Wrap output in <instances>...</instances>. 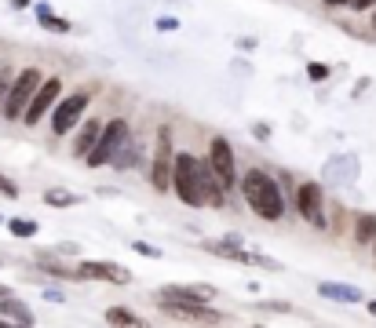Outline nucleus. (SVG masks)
Segmentation results:
<instances>
[{
  "label": "nucleus",
  "instance_id": "obj_1",
  "mask_svg": "<svg viewBox=\"0 0 376 328\" xmlns=\"http://www.w3.org/2000/svg\"><path fill=\"white\" fill-rule=\"evenodd\" d=\"M241 193H245L248 208H253L260 219L278 222L281 215H285V193H281V186L263 168H248L241 175Z\"/></svg>",
  "mask_w": 376,
  "mask_h": 328
},
{
  "label": "nucleus",
  "instance_id": "obj_2",
  "mask_svg": "<svg viewBox=\"0 0 376 328\" xmlns=\"http://www.w3.org/2000/svg\"><path fill=\"white\" fill-rule=\"evenodd\" d=\"M172 193L179 197L183 205L205 208L208 205V197H205V160H198L194 153L179 150L176 164H172Z\"/></svg>",
  "mask_w": 376,
  "mask_h": 328
},
{
  "label": "nucleus",
  "instance_id": "obj_3",
  "mask_svg": "<svg viewBox=\"0 0 376 328\" xmlns=\"http://www.w3.org/2000/svg\"><path fill=\"white\" fill-rule=\"evenodd\" d=\"M172 164H176L172 128H158V143H153V157H150V186L158 193L172 190Z\"/></svg>",
  "mask_w": 376,
  "mask_h": 328
},
{
  "label": "nucleus",
  "instance_id": "obj_4",
  "mask_svg": "<svg viewBox=\"0 0 376 328\" xmlns=\"http://www.w3.org/2000/svg\"><path fill=\"white\" fill-rule=\"evenodd\" d=\"M41 84H44V77H41L37 66H29V70H19V77L11 81L8 98H4V117H8V121H22V113H26V106H29V98L37 95Z\"/></svg>",
  "mask_w": 376,
  "mask_h": 328
},
{
  "label": "nucleus",
  "instance_id": "obj_5",
  "mask_svg": "<svg viewBox=\"0 0 376 328\" xmlns=\"http://www.w3.org/2000/svg\"><path fill=\"white\" fill-rule=\"evenodd\" d=\"M128 143V124H124L121 117L117 121H110V124H103V131H99V143L91 146V153H88V168H103V164H113V157H117V150Z\"/></svg>",
  "mask_w": 376,
  "mask_h": 328
},
{
  "label": "nucleus",
  "instance_id": "obj_6",
  "mask_svg": "<svg viewBox=\"0 0 376 328\" xmlns=\"http://www.w3.org/2000/svg\"><path fill=\"white\" fill-rule=\"evenodd\" d=\"M161 314L179 317V321H223L215 310H208L205 299H194V295H179V292H161Z\"/></svg>",
  "mask_w": 376,
  "mask_h": 328
},
{
  "label": "nucleus",
  "instance_id": "obj_7",
  "mask_svg": "<svg viewBox=\"0 0 376 328\" xmlns=\"http://www.w3.org/2000/svg\"><path fill=\"white\" fill-rule=\"evenodd\" d=\"M84 106H88V91H73L70 98L51 106V131L55 135H66V131L77 128V121L84 117Z\"/></svg>",
  "mask_w": 376,
  "mask_h": 328
},
{
  "label": "nucleus",
  "instance_id": "obj_8",
  "mask_svg": "<svg viewBox=\"0 0 376 328\" xmlns=\"http://www.w3.org/2000/svg\"><path fill=\"white\" fill-rule=\"evenodd\" d=\"M208 164H212V172L219 175V183L227 186V193L238 186V164H234V150L223 135H215L208 143Z\"/></svg>",
  "mask_w": 376,
  "mask_h": 328
},
{
  "label": "nucleus",
  "instance_id": "obj_9",
  "mask_svg": "<svg viewBox=\"0 0 376 328\" xmlns=\"http://www.w3.org/2000/svg\"><path fill=\"white\" fill-rule=\"evenodd\" d=\"M296 212H300L310 226L325 230V193H322L318 183H303V186L296 190Z\"/></svg>",
  "mask_w": 376,
  "mask_h": 328
},
{
  "label": "nucleus",
  "instance_id": "obj_10",
  "mask_svg": "<svg viewBox=\"0 0 376 328\" xmlns=\"http://www.w3.org/2000/svg\"><path fill=\"white\" fill-rule=\"evenodd\" d=\"M77 281H110V285H128L132 270L121 267V262H103V259H91L77 267Z\"/></svg>",
  "mask_w": 376,
  "mask_h": 328
},
{
  "label": "nucleus",
  "instance_id": "obj_11",
  "mask_svg": "<svg viewBox=\"0 0 376 328\" xmlns=\"http://www.w3.org/2000/svg\"><path fill=\"white\" fill-rule=\"evenodd\" d=\"M59 95H62V84H59V77H51V81H44L41 88H37V95L34 98H29V106H26V113H22V121L29 124V128H34L55 103H59Z\"/></svg>",
  "mask_w": 376,
  "mask_h": 328
},
{
  "label": "nucleus",
  "instance_id": "obj_12",
  "mask_svg": "<svg viewBox=\"0 0 376 328\" xmlns=\"http://www.w3.org/2000/svg\"><path fill=\"white\" fill-rule=\"evenodd\" d=\"M0 317H8L15 324H34V310H29L22 299H15V295H0Z\"/></svg>",
  "mask_w": 376,
  "mask_h": 328
},
{
  "label": "nucleus",
  "instance_id": "obj_13",
  "mask_svg": "<svg viewBox=\"0 0 376 328\" xmlns=\"http://www.w3.org/2000/svg\"><path fill=\"white\" fill-rule=\"evenodd\" d=\"M318 292L325 299H336V303H362V288L358 285H332V281H322Z\"/></svg>",
  "mask_w": 376,
  "mask_h": 328
},
{
  "label": "nucleus",
  "instance_id": "obj_14",
  "mask_svg": "<svg viewBox=\"0 0 376 328\" xmlns=\"http://www.w3.org/2000/svg\"><path fill=\"white\" fill-rule=\"evenodd\" d=\"M99 131H103V121L91 117V121L81 128V135L73 139V153H77V157H88V153H91V146L99 143Z\"/></svg>",
  "mask_w": 376,
  "mask_h": 328
},
{
  "label": "nucleus",
  "instance_id": "obj_15",
  "mask_svg": "<svg viewBox=\"0 0 376 328\" xmlns=\"http://www.w3.org/2000/svg\"><path fill=\"white\" fill-rule=\"evenodd\" d=\"M161 292L194 295V299H205V303H212V299H215V288H212V285H168V288H161Z\"/></svg>",
  "mask_w": 376,
  "mask_h": 328
},
{
  "label": "nucleus",
  "instance_id": "obj_16",
  "mask_svg": "<svg viewBox=\"0 0 376 328\" xmlns=\"http://www.w3.org/2000/svg\"><path fill=\"white\" fill-rule=\"evenodd\" d=\"M11 237H37V222L34 219H8Z\"/></svg>",
  "mask_w": 376,
  "mask_h": 328
},
{
  "label": "nucleus",
  "instance_id": "obj_17",
  "mask_svg": "<svg viewBox=\"0 0 376 328\" xmlns=\"http://www.w3.org/2000/svg\"><path fill=\"white\" fill-rule=\"evenodd\" d=\"M355 237H358L362 245L376 241V215H362V219H358V230H355Z\"/></svg>",
  "mask_w": 376,
  "mask_h": 328
},
{
  "label": "nucleus",
  "instance_id": "obj_18",
  "mask_svg": "<svg viewBox=\"0 0 376 328\" xmlns=\"http://www.w3.org/2000/svg\"><path fill=\"white\" fill-rule=\"evenodd\" d=\"M106 321L110 324H143V317H136L132 310H121V307H110L106 310Z\"/></svg>",
  "mask_w": 376,
  "mask_h": 328
},
{
  "label": "nucleus",
  "instance_id": "obj_19",
  "mask_svg": "<svg viewBox=\"0 0 376 328\" xmlns=\"http://www.w3.org/2000/svg\"><path fill=\"white\" fill-rule=\"evenodd\" d=\"M44 201H48L51 208H70V205H77V197H73V193H59V190H48V193H44Z\"/></svg>",
  "mask_w": 376,
  "mask_h": 328
},
{
  "label": "nucleus",
  "instance_id": "obj_20",
  "mask_svg": "<svg viewBox=\"0 0 376 328\" xmlns=\"http://www.w3.org/2000/svg\"><path fill=\"white\" fill-rule=\"evenodd\" d=\"M37 15H41V22H44L48 29H55V33H66V29H70V26H66V22H62V19H51V11H48L44 4L37 8Z\"/></svg>",
  "mask_w": 376,
  "mask_h": 328
},
{
  "label": "nucleus",
  "instance_id": "obj_21",
  "mask_svg": "<svg viewBox=\"0 0 376 328\" xmlns=\"http://www.w3.org/2000/svg\"><path fill=\"white\" fill-rule=\"evenodd\" d=\"M307 77L315 81V84H322V81L329 77V66H325V62H310V66H307Z\"/></svg>",
  "mask_w": 376,
  "mask_h": 328
},
{
  "label": "nucleus",
  "instance_id": "obj_22",
  "mask_svg": "<svg viewBox=\"0 0 376 328\" xmlns=\"http://www.w3.org/2000/svg\"><path fill=\"white\" fill-rule=\"evenodd\" d=\"M132 248H136L139 255H150V259H161V248H153V245H146V241H136Z\"/></svg>",
  "mask_w": 376,
  "mask_h": 328
},
{
  "label": "nucleus",
  "instance_id": "obj_23",
  "mask_svg": "<svg viewBox=\"0 0 376 328\" xmlns=\"http://www.w3.org/2000/svg\"><path fill=\"white\" fill-rule=\"evenodd\" d=\"M8 88H11V81H8V70H0V106H4V98H8Z\"/></svg>",
  "mask_w": 376,
  "mask_h": 328
},
{
  "label": "nucleus",
  "instance_id": "obj_24",
  "mask_svg": "<svg viewBox=\"0 0 376 328\" xmlns=\"http://www.w3.org/2000/svg\"><path fill=\"white\" fill-rule=\"evenodd\" d=\"M0 193H4V197H19L15 183H11V179H4V175H0Z\"/></svg>",
  "mask_w": 376,
  "mask_h": 328
},
{
  "label": "nucleus",
  "instance_id": "obj_25",
  "mask_svg": "<svg viewBox=\"0 0 376 328\" xmlns=\"http://www.w3.org/2000/svg\"><path fill=\"white\" fill-rule=\"evenodd\" d=\"M372 4H376V0H351V8H355V11H369Z\"/></svg>",
  "mask_w": 376,
  "mask_h": 328
},
{
  "label": "nucleus",
  "instance_id": "obj_26",
  "mask_svg": "<svg viewBox=\"0 0 376 328\" xmlns=\"http://www.w3.org/2000/svg\"><path fill=\"white\" fill-rule=\"evenodd\" d=\"M329 8H340V4H351V0H325Z\"/></svg>",
  "mask_w": 376,
  "mask_h": 328
},
{
  "label": "nucleus",
  "instance_id": "obj_27",
  "mask_svg": "<svg viewBox=\"0 0 376 328\" xmlns=\"http://www.w3.org/2000/svg\"><path fill=\"white\" fill-rule=\"evenodd\" d=\"M0 295H11V288H8V285H0Z\"/></svg>",
  "mask_w": 376,
  "mask_h": 328
},
{
  "label": "nucleus",
  "instance_id": "obj_28",
  "mask_svg": "<svg viewBox=\"0 0 376 328\" xmlns=\"http://www.w3.org/2000/svg\"><path fill=\"white\" fill-rule=\"evenodd\" d=\"M369 314H372V317H376V303H369Z\"/></svg>",
  "mask_w": 376,
  "mask_h": 328
},
{
  "label": "nucleus",
  "instance_id": "obj_29",
  "mask_svg": "<svg viewBox=\"0 0 376 328\" xmlns=\"http://www.w3.org/2000/svg\"><path fill=\"white\" fill-rule=\"evenodd\" d=\"M372 29H376V15H372Z\"/></svg>",
  "mask_w": 376,
  "mask_h": 328
},
{
  "label": "nucleus",
  "instance_id": "obj_30",
  "mask_svg": "<svg viewBox=\"0 0 376 328\" xmlns=\"http://www.w3.org/2000/svg\"><path fill=\"white\" fill-rule=\"evenodd\" d=\"M0 267H4V259H0Z\"/></svg>",
  "mask_w": 376,
  "mask_h": 328
}]
</instances>
